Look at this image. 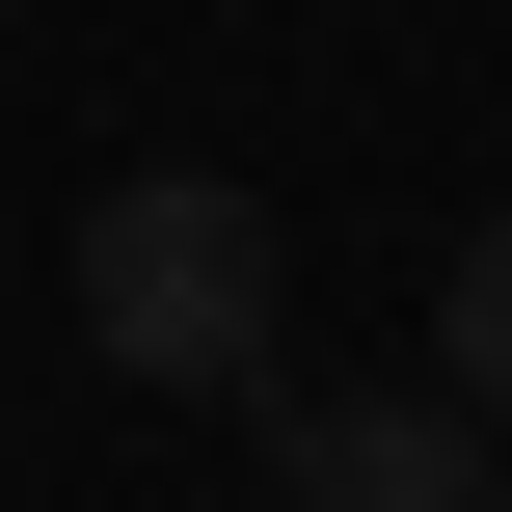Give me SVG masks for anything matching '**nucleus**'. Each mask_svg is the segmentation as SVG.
<instances>
[{
	"label": "nucleus",
	"mask_w": 512,
	"mask_h": 512,
	"mask_svg": "<svg viewBox=\"0 0 512 512\" xmlns=\"http://www.w3.org/2000/svg\"><path fill=\"white\" fill-rule=\"evenodd\" d=\"M270 297H297V243H270V189H216V162H135V189L81 216V351H108L135 405H297V378H270Z\"/></svg>",
	"instance_id": "nucleus-1"
},
{
	"label": "nucleus",
	"mask_w": 512,
	"mask_h": 512,
	"mask_svg": "<svg viewBox=\"0 0 512 512\" xmlns=\"http://www.w3.org/2000/svg\"><path fill=\"white\" fill-rule=\"evenodd\" d=\"M270 512H512V432L459 378H297L270 405Z\"/></svg>",
	"instance_id": "nucleus-2"
},
{
	"label": "nucleus",
	"mask_w": 512,
	"mask_h": 512,
	"mask_svg": "<svg viewBox=\"0 0 512 512\" xmlns=\"http://www.w3.org/2000/svg\"><path fill=\"white\" fill-rule=\"evenodd\" d=\"M432 378H459V405H486V432H512V216H486V243H459V270H432Z\"/></svg>",
	"instance_id": "nucleus-3"
}]
</instances>
